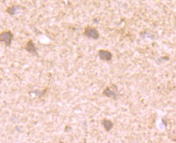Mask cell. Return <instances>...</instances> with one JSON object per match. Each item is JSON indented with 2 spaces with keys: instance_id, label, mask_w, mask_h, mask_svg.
<instances>
[{
  "instance_id": "obj_1",
  "label": "cell",
  "mask_w": 176,
  "mask_h": 143,
  "mask_svg": "<svg viewBox=\"0 0 176 143\" xmlns=\"http://www.w3.org/2000/svg\"><path fill=\"white\" fill-rule=\"evenodd\" d=\"M84 36L89 39L97 40L100 37V33L95 27L87 25L85 27L83 32Z\"/></svg>"
},
{
  "instance_id": "obj_2",
  "label": "cell",
  "mask_w": 176,
  "mask_h": 143,
  "mask_svg": "<svg viewBox=\"0 0 176 143\" xmlns=\"http://www.w3.org/2000/svg\"><path fill=\"white\" fill-rule=\"evenodd\" d=\"M14 37V34L11 31H4L0 33V42L4 43L6 46H10Z\"/></svg>"
},
{
  "instance_id": "obj_3",
  "label": "cell",
  "mask_w": 176,
  "mask_h": 143,
  "mask_svg": "<svg viewBox=\"0 0 176 143\" xmlns=\"http://www.w3.org/2000/svg\"><path fill=\"white\" fill-rule=\"evenodd\" d=\"M24 49L30 54L38 56L37 48L36 47L35 44L32 39H29L24 45Z\"/></svg>"
},
{
  "instance_id": "obj_4",
  "label": "cell",
  "mask_w": 176,
  "mask_h": 143,
  "mask_svg": "<svg viewBox=\"0 0 176 143\" xmlns=\"http://www.w3.org/2000/svg\"><path fill=\"white\" fill-rule=\"evenodd\" d=\"M99 58L102 61H109L112 59L113 55L112 53L108 50L100 49L98 51Z\"/></svg>"
},
{
  "instance_id": "obj_5",
  "label": "cell",
  "mask_w": 176,
  "mask_h": 143,
  "mask_svg": "<svg viewBox=\"0 0 176 143\" xmlns=\"http://www.w3.org/2000/svg\"><path fill=\"white\" fill-rule=\"evenodd\" d=\"M23 7L20 5H12L6 9V11L7 12L8 14L13 16L15 15L17 13L19 10H20Z\"/></svg>"
},
{
  "instance_id": "obj_6",
  "label": "cell",
  "mask_w": 176,
  "mask_h": 143,
  "mask_svg": "<svg viewBox=\"0 0 176 143\" xmlns=\"http://www.w3.org/2000/svg\"><path fill=\"white\" fill-rule=\"evenodd\" d=\"M103 94L108 98H111L114 99H117V94L114 91H113L112 90H111V89L108 86L105 88L103 91Z\"/></svg>"
},
{
  "instance_id": "obj_7",
  "label": "cell",
  "mask_w": 176,
  "mask_h": 143,
  "mask_svg": "<svg viewBox=\"0 0 176 143\" xmlns=\"http://www.w3.org/2000/svg\"><path fill=\"white\" fill-rule=\"evenodd\" d=\"M102 125H104L105 129L106 130V131H109L112 129L113 126V124L112 121L106 119H105L102 121Z\"/></svg>"
}]
</instances>
